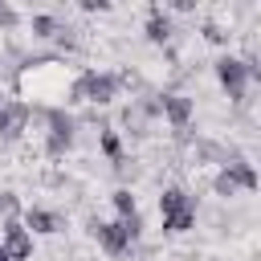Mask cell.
Returning <instances> with one entry per match:
<instances>
[{
    "mask_svg": "<svg viewBox=\"0 0 261 261\" xmlns=\"http://www.w3.org/2000/svg\"><path fill=\"white\" fill-rule=\"evenodd\" d=\"M118 224H122V232H126V241H130V245H139V241H143V228H147V224H143V212H135V216L118 220Z\"/></svg>",
    "mask_w": 261,
    "mask_h": 261,
    "instance_id": "cell-25",
    "label": "cell"
},
{
    "mask_svg": "<svg viewBox=\"0 0 261 261\" xmlns=\"http://www.w3.org/2000/svg\"><path fill=\"white\" fill-rule=\"evenodd\" d=\"M86 232L102 245L106 257H126V253H130V241H126V232H122L118 220H98V216H90V220H86Z\"/></svg>",
    "mask_w": 261,
    "mask_h": 261,
    "instance_id": "cell-6",
    "label": "cell"
},
{
    "mask_svg": "<svg viewBox=\"0 0 261 261\" xmlns=\"http://www.w3.org/2000/svg\"><path fill=\"white\" fill-rule=\"evenodd\" d=\"M167 12H196V0H171V4H163Z\"/></svg>",
    "mask_w": 261,
    "mask_h": 261,
    "instance_id": "cell-27",
    "label": "cell"
},
{
    "mask_svg": "<svg viewBox=\"0 0 261 261\" xmlns=\"http://www.w3.org/2000/svg\"><path fill=\"white\" fill-rule=\"evenodd\" d=\"M0 261H8V253H4V245H0Z\"/></svg>",
    "mask_w": 261,
    "mask_h": 261,
    "instance_id": "cell-29",
    "label": "cell"
},
{
    "mask_svg": "<svg viewBox=\"0 0 261 261\" xmlns=\"http://www.w3.org/2000/svg\"><path fill=\"white\" fill-rule=\"evenodd\" d=\"M110 167H114L118 179H135V175H139V159H135V155H118Z\"/></svg>",
    "mask_w": 261,
    "mask_h": 261,
    "instance_id": "cell-24",
    "label": "cell"
},
{
    "mask_svg": "<svg viewBox=\"0 0 261 261\" xmlns=\"http://www.w3.org/2000/svg\"><path fill=\"white\" fill-rule=\"evenodd\" d=\"M98 151H102V159H118V155H126V147H122V135L114 130V126H106V130H98Z\"/></svg>",
    "mask_w": 261,
    "mask_h": 261,
    "instance_id": "cell-19",
    "label": "cell"
},
{
    "mask_svg": "<svg viewBox=\"0 0 261 261\" xmlns=\"http://www.w3.org/2000/svg\"><path fill=\"white\" fill-rule=\"evenodd\" d=\"M118 94H122V90H118L114 69H82V73L69 77L61 106H65V110H69V106H94V110H106V106H114Z\"/></svg>",
    "mask_w": 261,
    "mask_h": 261,
    "instance_id": "cell-2",
    "label": "cell"
},
{
    "mask_svg": "<svg viewBox=\"0 0 261 261\" xmlns=\"http://www.w3.org/2000/svg\"><path fill=\"white\" fill-rule=\"evenodd\" d=\"M0 245H4L8 261H33V253H37V241L20 220H0Z\"/></svg>",
    "mask_w": 261,
    "mask_h": 261,
    "instance_id": "cell-7",
    "label": "cell"
},
{
    "mask_svg": "<svg viewBox=\"0 0 261 261\" xmlns=\"http://www.w3.org/2000/svg\"><path fill=\"white\" fill-rule=\"evenodd\" d=\"M77 33H82V29H73V24H65V20H61V24H57V33H53V45H57L61 53H73V49L82 45V37H77Z\"/></svg>",
    "mask_w": 261,
    "mask_h": 261,
    "instance_id": "cell-20",
    "label": "cell"
},
{
    "mask_svg": "<svg viewBox=\"0 0 261 261\" xmlns=\"http://www.w3.org/2000/svg\"><path fill=\"white\" fill-rule=\"evenodd\" d=\"M4 102H8V94H4V90H0V106H4Z\"/></svg>",
    "mask_w": 261,
    "mask_h": 261,
    "instance_id": "cell-28",
    "label": "cell"
},
{
    "mask_svg": "<svg viewBox=\"0 0 261 261\" xmlns=\"http://www.w3.org/2000/svg\"><path fill=\"white\" fill-rule=\"evenodd\" d=\"M20 212H24L20 196L16 192H0V220H20Z\"/></svg>",
    "mask_w": 261,
    "mask_h": 261,
    "instance_id": "cell-22",
    "label": "cell"
},
{
    "mask_svg": "<svg viewBox=\"0 0 261 261\" xmlns=\"http://www.w3.org/2000/svg\"><path fill=\"white\" fill-rule=\"evenodd\" d=\"M188 155H192V167H224L232 155H241V151H232V147H224V143H216V139H208V135H196L192 143H188Z\"/></svg>",
    "mask_w": 261,
    "mask_h": 261,
    "instance_id": "cell-8",
    "label": "cell"
},
{
    "mask_svg": "<svg viewBox=\"0 0 261 261\" xmlns=\"http://www.w3.org/2000/svg\"><path fill=\"white\" fill-rule=\"evenodd\" d=\"M212 73H216V82H220V90L228 94V102L232 106H245L249 102V73H245V65H241V57L237 53H220L216 61H212Z\"/></svg>",
    "mask_w": 261,
    "mask_h": 261,
    "instance_id": "cell-4",
    "label": "cell"
},
{
    "mask_svg": "<svg viewBox=\"0 0 261 261\" xmlns=\"http://www.w3.org/2000/svg\"><path fill=\"white\" fill-rule=\"evenodd\" d=\"M179 208H196V200H192V192H188L184 184H167V188L159 192V216H171V212H179Z\"/></svg>",
    "mask_w": 261,
    "mask_h": 261,
    "instance_id": "cell-14",
    "label": "cell"
},
{
    "mask_svg": "<svg viewBox=\"0 0 261 261\" xmlns=\"http://www.w3.org/2000/svg\"><path fill=\"white\" fill-rule=\"evenodd\" d=\"M196 228V208H179L171 216H163V237H184Z\"/></svg>",
    "mask_w": 261,
    "mask_h": 261,
    "instance_id": "cell-17",
    "label": "cell"
},
{
    "mask_svg": "<svg viewBox=\"0 0 261 261\" xmlns=\"http://www.w3.org/2000/svg\"><path fill=\"white\" fill-rule=\"evenodd\" d=\"M224 171L232 175V184H237L241 192H257V188H261V175H257V167H253L245 155H232V159L224 163Z\"/></svg>",
    "mask_w": 261,
    "mask_h": 261,
    "instance_id": "cell-12",
    "label": "cell"
},
{
    "mask_svg": "<svg viewBox=\"0 0 261 261\" xmlns=\"http://www.w3.org/2000/svg\"><path fill=\"white\" fill-rule=\"evenodd\" d=\"M12 82H16V90L24 94L20 102H29V106H41V102H45V106H61V102H53V98H65V86H69L65 61H61L57 53L24 57Z\"/></svg>",
    "mask_w": 261,
    "mask_h": 261,
    "instance_id": "cell-1",
    "label": "cell"
},
{
    "mask_svg": "<svg viewBox=\"0 0 261 261\" xmlns=\"http://www.w3.org/2000/svg\"><path fill=\"white\" fill-rule=\"evenodd\" d=\"M20 224H24L33 237H57V232L65 228V216H61L57 208H41V204H29V208L20 212Z\"/></svg>",
    "mask_w": 261,
    "mask_h": 261,
    "instance_id": "cell-9",
    "label": "cell"
},
{
    "mask_svg": "<svg viewBox=\"0 0 261 261\" xmlns=\"http://www.w3.org/2000/svg\"><path fill=\"white\" fill-rule=\"evenodd\" d=\"M24 24V16H20V8H12L8 0H0V33H16Z\"/></svg>",
    "mask_w": 261,
    "mask_h": 261,
    "instance_id": "cell-23",
    "label": "cell"
},
{
    "mask_svg": "<svg viewBox=\"0 0 261 261\" xmlns=\"http://www.w3.org/2000/svg\"><path fill=\"white\" fill-rule=\"evenodd\" d=\"M29 33H33V41H53V33H57V24H61V16L57 12H33L29 20Z\"/></svg>",
    "mask_w": 261,
    "mask_h": 261,
    "instance_id": "cell-15",
    "label": "cell"
},
{
    "mask_svg": "<svg viewBox=\"0 0 261 261\" xmlns=\"http://www.w3.org/2000/svg\"><path fill=\"white\" fill-rule=\"evenodd\" d=\"M33 118L45 122V155L61 159L77 139V114L65 106H33Z\"/></svg>",
    "mask_w": 261,
    "mask_h": 261,
    "instance_id": "cell-3",
    "label": "cell"
},
{
    "mask_svg": "<svg viewBox=\"0 0 261 261\" xmlns=\"http://www.w3.org/2000/svg\"><path fill=\"white\" fill-rule=\"evenodd\" d=\"M110 208H114V216H118V220H126V216H135V212H139V196L122 184V188H114V192H110Z\"/></svg>",
    "mask_w": 261,
    "mask_h": 261,
    "instance_id": "cell-18",
    "label": "cell"
},
{
    "mask_svg": "<svg viewBox=\"0 0 261 261\" xmlns=\"http://www.w3.org/2000/svg\"><path fill=\"white\" fill-rule=\"evenodd\" d=\"M208 188H212V196H216V200H232V196H237V192H241V188H237V184H232V175H228V171H224V167H220V171H216V175H212V184H208Z\"/></svg>",
    "mask_w": 261,
    "mask_h": 261,
    "instance_id": "cell-21",
    "label": "cell"
},
{
    "mask_svg": "<svg viewBox=\"0 0 261 261\" xmlns=\"http://www.w3.org/2000/svg\"><path fill=\"white\" fill-rule=\"evenodd\" d=\"M29 122H33V106L20 102V98H8V102L0 106V147L20 143L24 130H29Z\"/></svg>",
    "mask_w": 261,
    "mask_h": 261,
    "instance_id": "cell-5",
    "label": "cell"
},
{
    "mask_svg": "<svg viewBox=\"0 0 261 261\" xmlns=\"http://www.w3.org/2000/svg\"><path fill=\"white\" fill-rule=\"evenodd\" d=\"M200 37H204L208 45H216V49H228V45H232V29L220 24L216 16H204V20H200Z\"/></svg>",
    "mask_w": 261,
    "mask_h": 261,
    "instance_id": "cell-16",
    "label": "cell"
},
{
    "mask_svg": "<svg viewBox=\"0 0 261 261\" xmlns=\"http://www.w3.org/2000/svg\"><path fill=\"white\" fill-rule=\"evenodd\" d=\"M192 114H196V102L179 90H163V122L171 130H188L192 126Z\"/></svg>",
    "mask_w": 261,
    "mask_h": 261,
    "instance_id": "cell-11",
    "label": "cell"
},
{
    "mask_svg": "<svg viewBox=\"0 0 261 261\" xmlns=\"http://www.w3.org/2000/svg\"><path fill=\"white\" fill-rule=\"evenodd\" d=\"M143 37H147V45H171V37H175V20H171V12L163 8V4H147V20H143Z\"/></svg>",
    "mask_w": 261,
    "mask_h": 261,
    "instance_id": "cell-10",
    "label": "cell"
},
{
    "mask_svg": "<svg viewBox=\"0 0 261 261\" xmlns=\"http://www.w3.org/2000/svg\"><path fill=\"white\" fill-rule=\"evenodd\" d=\"M82 12H110V0H82Z\"/></svg>",
    "mask_w": 261,
    "mask_h": 261,
    "instance_id": "cell-26",
    "label": "cell"
},
{
    "mask_svg": "<svg viewBox=\"0 0 261 261\" xmlns=\"http://www.w3.org/2000/svg\"><path fill=\"white\" fill-rule=\"evenodd\" d=\"M118 135H130V139H147L151 135V122L139 114V106L135 102H126L122 110H118V126H114Z\"/></svg>",
    "mask_w": 261,
    "mask_h": 261,
    "instance_id": "cell-13",
    "label": "cell"
}]
</instances>
